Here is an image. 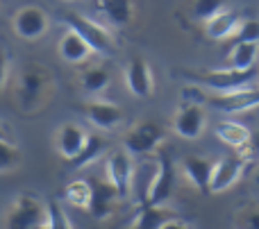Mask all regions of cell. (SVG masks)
Instances as JSON below:
<instances>
[{"instance_id":"cell-1","label":"cell","mask_w":259,"mask_h":229,"mask_svg":"<svg viewBox=\"0 0 259 229\" xmlns=\"http://www.w3.org/2000/svg\"><path fill=\"white\" fill-rule=\"evenodd\" d=\"M53 95V73L39 64H27L21 68L14 82V100L25 113H36L46 107Z\"/></svg>"},{"instance_id":"cell-2","label":"cell","mask_w":259,"mask_h":229,"mask_svg":"<svg viewBox=\"0 0 259 229\" xmlns=\"http://www.w3.org/2000/svg\"><path fill=\"white\" fill-rule=\"evenodd\" d=\"M182 95H187V100H196V102L223 113H243L259 107V89H255V86L228 91V93H211V95L202 93L198 89H184Z\"/></svg>"},{"instance_id":"cell-3","label":"cell","mask_w":259,"mask_h":229,"mask_svg":"<svg viewBox=\"0 0 259 229\" xmlns=\"http://www.w3.org/2000/svg\"><path fill=\"white\" fill-rule=\"evenodd\" d=\"M187 80H193L196 84L214 89L216 93H228V91L248 89L252 82L259 77V68H248V71H239V68H216V71L205 73H184Z\"/></svg>"},{"instance_id":"cell-4","label":"cell","mask_w":259,"mask_h":229,"mask_svg":"<svg viewBox=\"0 0 259 229\" xmlns=\"http://www.w3.org/2000/svg\"><path fill=\"white\" fill-rule=\"evenodd\" d=\"M64 25L68 30L77 32L82 39L89 43V48L94 52L103 54V57H112L116 52V41H114L112 32L103 25V23L94 21V18L84 16V14H77V12H66L64 14Z\"/></svg>"},{"instance_id":"cell-5","label":"cell","mask_w":259,"mask_h":229,"mask_svg":"<svg viewBox=\"0 0 259 229\" xmlns=\"http://www.w3.org/2000/svg\"><path fill=\"white\" fill-rule=\"evenodd\" d=\"M48 220V209L39 198L30 193L18 195L12 202L7 216H5V229H39Z\"/></svg>"},{"instance_id":"cell-6","label":"cell","mask_w":259,"mask_h":229,"mask_svg":"<svg viewBox=\"0 0 259 229\" xmlns=\"http://www.w3.org/2000/svg\"><path fill=\"white\" fill-rule=\"evenodd\" d=\"M175 191V163L170 159V154H166L164 150H157V166L155 175L150 177L146 191L141 195V202L148 204H166L170 200Z\"/></svg>"},{"instance_id":"cell-7","label":"cell","mask_w":259,"mask_h":229,"mask_svg":"<svg viewBox=\"0 0 259 229\" xmlns=\"http://www.w3.org/2000/svg\"><path fill=\"white\" fill-rule=\"evenodd\" d=\"M164 139H166V134H164V130H161V125H157V123H152V121H143V123H137V125L123 136V148H125V152H130L132 157L150 154V152L159 150Z\"/></svg>"},{"instance_id":"cell-8","label":"cell","mask_w":259,"mask_h":229,"mask_svg":"<svg viewBox=\"0 0 259 229\" xmlns=\"http://www.w3.org/2000/svg\"><path fill=\"white\" fill-rule=\"evenodd\" d=\"M205 104L196 100H184L173 116V132L187 141H196L205 132Z\"/></svg>"},{"instance_id":"cell-9","label":"cell","mask_w":259,"mask_h":229,"mask_svg":"<svg viewBox=\"0 0 259 229\" xmlns=\"http://www.w3.org/2000/svg\"><path fill=\"white\" fill-rule=\"evenodd\" d=\"M12 27H14L18 39L36 41L48 32L50 18H48V14H46L41 7H36V5H25V7H21L16 14H14Z\"/></svg>"},{"instance_id":"cell-10","label":"cell","mask_w":259,"mask_h":229,"mask_svg":"<svg viewBox=\"0 0 259 229\" xmlns=\"http://www.w3.org/2000/svg\"><path fill=\"white\" fill-rule=\"evenodd\" d=\"M105 177L116 186L121 200H125L130 195V189H132L134 182V161L132 154L121 150V152H112L105 161Z\"/></svg>"},{"instance_id":"cell-11","label":"cell","mask_w":259,"mask_h":229,"mask_svg":"<svg viewBox=\"0 0 259 229\" xmlns=\"http://www.w3.org/2000/svg\"><path fill=\"white\" fill-rule=\"evenodd\" d=\"M77 109L84 113V118L91 125L98 127V130H105V132L114 130V127H118L125 121V111H123L118 104L107 102V100H91V102L80 104Z\"/></svg>"},{"instance_id":"cell-12","label":"cell","mask_w":259,"mask_h":229,"mask_svg":"<svg viewBox=\"0 0 259 229\" xmlns=\"http://www.w3.org/2000/svg\"><path fill=\"white\" fill-rule=\"evenodd\" d=\"M89 132L84 130L77 123H66L57 130V139H55V145H57V154L64 159L66 163H71L73 159H77L82 154V150L89 143Z\"/></svg>"},{"instance_id":"cell-13","label":"cell","mask_w":259,"mask_h":229,"mask_svg":"<svg viewBox=\"0 0 259 229\" xmlns=\"http://www.w3.org/2000/svg\"><path fill=\"white\" fill-rule=\"evenodd\" d=\"M125 86L134 98H150L152 89H155V80H152V71L143 57H132L125 66Z\"/></svg>"},{"instance_id":"cell-14","label":"cell","mask_w":259,"mask_h":229,"mask_svg":"<svg viewBox=\"0 0 259 229\" xmlns=\"http://www.w3.org/2000/svg\"><path fill=\"white\" fill-rule=\"evenodd\" d=\"M91 189H94V198H91L89 213L94 218H98V220H105V218H109L114 213V207H116V202L121 200V195H118L116 186H114L107 177H103V180H91Z\"/></svg>"},{"instance_id":"cell-15","label":"cell","mask_w":259,"mask_h":229,"mask_svg":"<svg viewBox=\"0 0 259 229\" xmlns=\"http://www.w3.org/2000/svg\"><path fill=\"white\" fill-rule=\"evenodd\" d=\"M246 163L248 161L243 157H225L216 161L214 175H211V193H223V191L232 189L241 180Z\"/></svg>"},{"instance_id":"cell-16","label":"cell","mask_w":259,"mask_h":229,"mask_svg":"<svg viewBox=\"0 0 259 229\" xmlns=\"http://www.w3.org/2000/svg\"><path fill=\"white\" fill-rule=\"evenodd\" d=\"M214 166L216 161L205 157H184L182 159V170L189 177L193 186L198 189L200 195H209L211 193V175H214Z\"/></svg>"},{"instance_id":"cell-17","label":"cell","mask_w":259,"mask_h":229,"mask_svg":"<svg viewBox=\"0 0 259 229\" xmlns=\"http://www.w3.org/2000/svg\"><path fill=\"white\" fill-rule=\"evenodd\" d=\"M98 14L116 30H123L134 18V0H98Z\"/></svg>"},{"instance_id":"cell-18","label":"cell","mask_w":259,"mask_h":229,"mask_svg":"<svg viewBox=\"0 0 259 229\" xmlns=\"http://www.w3.org/2000/svg\"><path fill=\"white\" fill-rule=\"evenodd\" d=\"M170 218H180V216L173 211V209H166L164 204L139 202L132 229H159L166 220H170Z\"/></svg>"},{"instance_id":"cell-19","label":"cell","mask_w":259,"mask_h":229,"mask_svg":"<svg viewBox=\"0 0 259 229\" xmlns=\"http://www.w3.org/2000/svg\"><path fill=\"white\" fill-rule=\"evenodd\" d=\"M57 52L66 64H82L94 54V50L89 48V43H87L77 32H73V30L66 27V32H64L62 39H59Z\"/></svg>"},{"instance_id":"cell-20","label":"cell","mask_w":259,"mask_h":229,"mask_svg":"<svg viewBox=\"0 0 259 229\" xmlns=\"http://www.w3.org/2000/svg\"><path fill=\"white\" fill-rule=\"evenodd\" d=\"M241 21L243 18L239 16L237 12H232V9H223L221 14H216L214 18H209V21L205 23V34L214 41L232 39L234 32H237L239 25H241Z\"/></svg>"},{"instance_id":"cell-21","label":"cell","mask_w":259,"mask_h":229,"mask_svg":"<svg viewBox=\"0 0 259 229\" xmlns=\"http://www.w3.org/2000/svg\"><path fill=\"white\" fill-rule=\"evenodd\" d=\"M214 134L219 141H223L225 145H230L234 150H241L248 143V139H250V130L243 123H237V121H221L214 127Z\"/></svg>"},{"instance_id":"cell-22","label":"cell","mask_w":259,"mask_h":229,"mask_svg":"<svg viewBox=\"0 0 259 229\" xmlns=\"http://www.w3.org/2000/svg\"><path fill=\"white\" fill-rule=\"evenodd\" d=\"M91 198H94V189H91V182L87 180H75L64 189V202H68L75 209H82V211L91 209Z\"/></svg>"},{"instance_id":"cell-23","label":"cell","mask_w":259,"mask_h":229,"mask_svg":"<svg viewBox=\"0 0 259 229\" xmlns=\"http://www.w3.org/2000/svg\"><path fill=\"white\" fill-rule=\"evenodd\" d=\"M109 80H112V75H109L107 66H103V64H100V66L87 68V71L80 75L82 91H84L87 95H100L109 86Z\"/></svg>"},{"instance_id":"cell-24","label":"cell","mask_w":259,"mask_h":229,"mask_svg":"<svg viewBox=\"0 0 259 229\" xmlns=\"http://www.w3.org/2000/svg\"><path fill=\"white\" fill-rule=\"evenodd\" d=\"M257 57H259V43H234L228 62H230V68L248 71V68L257 66Z\"/></svg>"},{"instance_id":"cell-25","label":"cell","mask_w":259,"mask_h":229,"mask_svg":"<svg viewBox=\"0 0 259 229\" xmlns=\"http://www.w3.org/2000/svg\"><path fill=\"white\" fill-rule=\"evenodd\" d=\"M107 150V141L103 139V136H98V134H91L89 136V143H87V148L82 150V154L77 159H73L71 163H66L68 166V170H80V168H84V166H89V163H94L96 159L100 157V154Z\"/></svg>"},{"instance_id":"cell-26","label":"cell","mask_w":259,"mask_h":229,"mask_svg":"<svg viewBox=\"0 0 259 229\" xmlns=\"http://www.w3.org/2000/svg\"><path fill=\"white\" fill-rule=\"evenodd\" d=\"M46 209H48V220H46V229H73L71 218L64 211V207L57 202V200H48L46 202Z\"/></svg>"},{"instance_id":"cell-27","label":"cell","mask_w":259,"mask_h":229,"mask_svg":"<svg viewBox=\"0 0 259 229\" xmlns=\"http://www.w3.org/2000/svg\"><path fill=\"white\" fill-rule=\"evenodd\" d=\"M223 3L225 0H193L191 14H193V18L207 23L209 18H214L216 14L223 12Z\"/></svg>"},{"instance_id":"cell-28","label":"cell","mask_w":259,"mask_h":229,"mask_svg":"<svg viewBox=\"0 0 259 229\" xmlns=\"http://www.w3.org/2000/svg\"><path fill=\"white\" fill-rule=\"evenodd\" d=\"M18 163H21L18 148L7 139H0V173H12Z\"/></svg>"},{"instance_id":"cell-29","label":"cell","mask_w":259,"mask_h":229,"mask_svg":"<svg viewBox=\"0 0 259 229\" xmlns=\"http://www.w3.org/2000/svg\"><path fill=\"white\" fill-rule=\"evenodd\" d=\"M232 43H259V21L255 18H248V21H241L239 30L234 32Z\"/></svg>"},{"instance_id":"cell-30","label":"cell","mask_w":259,"mask_h":229,"mask_svg":"<svg viewBox=\"0 0 259 229\" xmlns=\"http://www.w3.org/2000/svg\"><path fill=\"white\" fill-rule=\"evenodd\" d=\"M237 229H259V207L241 209L237 216Z\"/></svg>"},{"instance_id":"cell-31","label":"cell","mask_w":259,"mask_h":229,"mask_svg":"<svg viewBox=\"0 0 259 229\" xmlns=\"http://www.w3.org/2000/svg\"><path fill=\"white\" fill-rule=\"evenodd\" d=\"M237 152H239V157H243L246 161H248V159L259 157V130L250 132V139H248V143L243 145L241 150H237Z\"/></svg>"},{"instance_id":"cell-32","label":"cell","mask_w":259,"mask_h":229,"mask_svg":"<svg viewBox=\"0 0 259 229\" xmlns=\"http://www.w3.org/2000/svg\"><path fill=\"white\" fill-rule=\"evenodd\" d=\"M7 84V54L0 50V91Z\"/></svg>"},{"instance_id":"cell-33","label":"cell","mask_w":259,"mask_h":229,"mask_svg":"<svg viewBox=\"0 0 259 229\" xmlns=\"http://www.w3.org/2000/svg\"><path fill=\"white\" fill-rule=\"evenodd\" d=\"M159 229H191V227H189V222H184L182 218H170V220H166Z\"/></svg>"},{"instance_id":"cell-34","label":"cell","mask_w":259,"mask_h":229,"mask_svg":"<svg viewBox=\"0 0 259 229\" xmlns=\"http://www.w3.org/2000/svg\"><path fill=\"white\" fill-rule=\"evenodd\" d=\"M0 139H7V132H5L3 127H0Z\"/></svg>"},{"instance_id":"cell-35","label":"cell","mask_w":259,"mask_h":229,"mask_svg":"<svg viewBox=\"0 0 259 229\" xmlns=\"http://www.w3.org/2000/svg\"><path fill=\"white\" fill-rule=\"evenodd\" d=\"M255 182H257V184H259V168H257V170H255Z\"/></svg>"},{"instance_id":"cell-36","label":"cell","mask_w":259,"mask_h":229,"mask_svg":"<svg viewBox=\"0 0 259 229\" xmlns=\"http://www.w3.org/2000/svg\"><path fill=\"white\" fill-rule=\"evenodd\" d=\"M64 3H80V0H64Z\"/></svg>"}]
</instances>
